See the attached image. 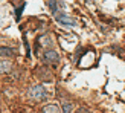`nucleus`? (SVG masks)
<instances>
[{
  "instance_id": "7",
  "label": "nucleus",
  "mask_w": 125,
  "mask_h": 113,
  "mask_svg": "<svg viewBox=\"0 0 125 113\" xmlns=\"http://www.w3.org/2000/svg\"><path fill=\"white\" fill-rule=\"evenodd\" d=\"M49 6H51V9H52V14H55V12H58V11H62V5L58 0H49Z\"/></svg>"
},
{
  "instance_id": "3",
  "label": "nucleus",
  "mask_w": 125,
  "mask_h": 113,
  "mask_svg": "<svg viewBox=\"0 0 125 113\" xmlns=\"http://www.w3.org/2000/svg\"><path fill=\"white\" fill-rule=\"evenodd\" d=\"M41 58L46 64H57V63H60V54L55 51V49H46V51L43 52Z\"/></svg>"
},
{
  "instance_id": "9",
  "label": "nucleus",
  "mask_w": 125,
  "mask_h": 113,
  "mask_svg": "<svg viewBox=\"0 0 125 113\" xmlns=\"http://www.w3.org/2000/svg\"><path fill=\"white\" fill-rule=\"evenodd\" d=\"M8 55H14V49L2 46V47H0V56H8Z\"/></svg>"
},
{
  "instance_id": "4",
  "label": "nucleus",
  "mask_w": 125,
  "mask_h": 113,
  "mask_svg": "<svg viewBox=\"0 0 125 113\" xmlns=\"http://www.w3.org/2000/svg\"><path fill=\"white\" fill-rule=\"evenodd\" d=\"M37 78L41 79V81H47V83H51V81H52V73L49 72L47 67L41 66V67L37 69Z\"/></svg>"
},
{
  "instance_id": "10",
  "label": "nucleus",
  "mask_w": 125,
  "mask_h": 113,
  "mask_svg": "<svg viewBox=\"0 0 125 113\" xmlns=\"http://www.w3.org/2000/svg\"><path fill=\"white\" fill-rule=\"evenodd\" d=\"M62 113H72V102L62 101Z\"/></svg>"
},
{
  "instance_id": "11",
  "label": "nucleus",
  "mask_w": 125,
  "mask_h": 113,
  "mask_svg": "<svg viewBox=\"0 0 125 113\" xmlns=\"http://www.w3.org/2000/svg\"><path fill=\"white\" fill-rule=\"evenodd\" d=\"M75 113H90V112L87 110V109H84V107H81V109H78V110L75 112Z\"/></svg>"
},
{
  "instance_id": "8",
  "label": "nucleus",
  "mask_w": 125,
  "mask_h": 113,
  "mask_svg": "<svg viewBox=\"0 0 125 113\" xmlns=\"http://www.w3.org/2000/svg\"><path fill=\"white\" fill-rule=\"evenodd\" d=\"M38 41H40V45L44 46V47H51V46L53 45V41H52V38H51L49 35H43V37H40Z\"/></svg>"
},
{
  "instance_id": "1",
  "label": "nucleus",
  "mask_w": 125,
  "mask_h": 113,
  "mask_svg": "<svg viewBox=\"0 0 125 113\" xmlns=\"http://www.w3.org/2000/svg\"><path fill=\"white\" fill-rule=\"evenodd\" d=\"M28 98L32 99V101H44V99H47V90H46V87L41 86V84L32 86L28 90Z\"/></svg>"
},
{
  "instance_id": "6",
  "label": "nucleus",
  "mask_w": 125,
  "mask_h": 113,
  "mask_svg": "<svg viewBox=\"0 0 125 113\" xmlns=\"http://www.w3.org/2000/svg\"><path fill=\"white\" fill-rule=\"evenodd\" d=\"M43 113H62V110L58 107L57 104H49L43 109Z\"/></svg>"
},
{
  "instance_id": "5",
  "label": "nucleus",
  "mask_w": 125,
  "mask_h": 113,
  "mask_svg": "<svg viewBox=\"0 0 125 113\" xmlns=\"http://www.w3.org/2000/svg\"><path fill=\"white\" fill-rule=\"evenodd\" d=\"M12 70V63L9 60H0V73H9Z\"/></svg>"
},
{
  "instance_id": "2",
  "label": "nucleus",
  "mask_w": 125,
  "mask_h": 113,
  "mask_svg": "<svg viewBox=\"0 0 125 113\" xmlns=\"http://www.w3.org/2000/svg\"><path fill=\"white\" fill-rule=\"evenodd\" d=\"M53 17H55V20H57L60 24H62V26H75V24H76V22H75L70 15H67L66 12H64V9L55 12Z\"/></svg>"
}]
</instances>
